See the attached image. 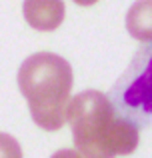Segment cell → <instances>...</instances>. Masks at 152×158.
Instances as JSON below:
<instances>
[{"instance_id": "cell-8", "label": "cell", "mask_w": 152, "mask_h": 158, "mask_svg": "<svg viewBox=\"0 0 152 158\" xmlns=\"http://www.w3.org/2000/svg\"><path fill=\"white\" fill-rule=\"evenodd\" d=\"M72 2H76L78 6H92V4H96L98 0H72Z\"/></svg>"}, {"instance_id": "cell-2", "label": "cell", "mask_w": 152, "mask_h": 158, "mask_svg": "<svg viewBox=\"0 0 152 158\" xmlns=\"http://www.w3.org/2000/svg\"><path fill=\"white\" fill-rule=\"evenodd\" d=\"M74 82L68 60L52 52H36L20 64L18 88L28 100L30 116L48 132L66 122V104Z\"/></svg>"}, {"instance_id": "cell-1", "label": "cell", "mask_w": 152, "mask_h": 158, "mask_svg": "<svg viewBox=\"0 0 152 158\" xmlns=\"http://www.w3.org/2000/svg\"><path fill=\"white\" fill-rule=\"evenodd\" d=\"M66 120L76 150L84 158L132 154L138 146L140 128L118 116L108 96L98 90H84L72 96L66 104Z\"/></svg>"}, {"instance_id": "cell-4", "label": "cell", "mask_w": 152, "mask_h": 158, "mask_svg": "<svg viewBox=\"0 0 152 158\" xmlns=\"http://www.w3.org/2000/svg\"><path fill=\"white\" fill-rule=\"evenodd\" d=\"M64 2L62 0H24L22 14L28 26L40 32H50L62 24L64 20Z\"/></svg>"}, {"instance_id": "cell-6", "label": "cell", "mask_w": 152, "mask_h": 158, "mask_svg": "<svg viewBox=\"0 0 152 158\" xmlns=\"http://www.w3.org/2000/svg\"><path fill=\"white\" fill-rule=\"evenodd\" d=\"M0 158H22L18 140L6 132H0Z\"/></svg>"}, {"instance_id": "cell-5", "label": "cell", "mask_w": 152, "mask_h": 158, "mask_svg": "<svg viewBox=\"0 0 152 158\" xmlns=\"http://www.w3.org/2000/svg\"><path fill=\"white\" fill-rule=\"evenodd\" d=\"M126 30L132 38L152 42V0H138L128 8Z\"/></svg>"}, {"instance_id": "cell-3", "label": "cell", "mask_w": 152, "mask_h": 158, "mask_svg": "<svg viewBox=\"0 0 152 158\" xmlns=\"http://www.w3.org/2000/svg\"><path fill=\"white\" fill-rule=\"evenodd\" d=\"M114 112L132 124H152V42L138 48L108 92Z\"/></svg>"}, {"instance_id": "cell-7", "label": "cell", "mask_w": 152, "mask_h": 158, "mask_svg": "<svg viewBox=\"0 0 152 158\" xmlns=\"http://www.w3.org/2000/svg\"><path fill=\"white\" fill-rule=\"evenodd\" d=\"M50 158H84V156H82L78 150H72V148H62V150L54 152Z\"/></svg>"}]
</instances>
